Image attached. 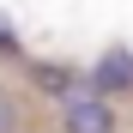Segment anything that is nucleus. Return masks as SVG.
<instances>
[{"mask_svg": "<svg viewBox=\"0 0 133 133\" xmlns=\"http://www.w3.org/2000/svg\"><path fill=\"white\" fill-rule=\"evenodd\" d=\"M36 79H42V91H61V97H66V91H73V79H66V73H55V66H42V73H36Z\"/></svg>", "mask_w": 133, "mask_h": 133, "instance_id": "3", "label": "nucleus"}, {"mask_svg": "<svg viewBox=\"0 0 133 133\" xmlns=\"http://www.w3.org/2000/svg\"><path fill=\"white\" fill-rule=\"evenodd\" d=\"M66 133H115L109 103H97V97H73V103H66Z\"/></svg>", "mask_w": 133, "mask_h": 133, "instance_id": "1", "label": "nucleus"}, {"mask_svg": "<svg viewBox=\"0 0 133 133\" xmlns=\"http://www.w3.org/2000/svg\"><path fill=\"white\" fill-rule=\"evenodd\" d=\"M97 85H103V91H121V85H133V55H127V49H109V55L97 61Z\"/></svg>", "mask_w": 133, "mask_h": 133, "instance_id": "2", "label": "nucleus"}, {"mask_svg": "<svg viewBox=\"0 0 133 133\" xmlns=\"http://www.w3.org/2000/svg\"><path fill=\"white\" fill-rule=\"evenodd\" d=\"M12 121H18V109H12V97L0 91V133H12Z\"/></svg>", "mask_w": 133, "mask_h": 133, "instance_id": "4", "label": "nucleus"}]
</instances>
